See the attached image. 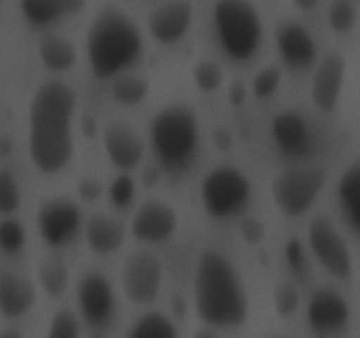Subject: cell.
<instances>
[{"instance_id":"cell-30","label":"cell","mask_w":360,"mask_h":338,"mask_svg":"<svg viewBox=\"0 0 360 338\" xmlns=\"http://www.w3.org/2000/svg\"><path fill=\"white\" fill-rule=\"evenodd\" d=\"M81 327L79 320L70 310H60L53 317L48 330V338H79Z\"/></svg>"},{"instance_id":"cell-16","label":"cell","mask_w":360,"mask_h":338,"mask_svg":"<svg viewBox=\"0 0 360 338\" xmlns=\"http://www.w3.org/2000/svg\"><path fill=\"white\" fill-rule=\"evenodd\" d=\"M276 42L283 60L294 69L308 67L315 60V41L308 28L297 21L281 23L276 30Z\"/></svg>"},{"instance_id":"cell-13","label":"cell","mask_w":360,"mask_h":338,"mask_svg":"<svg viewBox=\"0 0 360 338\" xmlns=\"http://www.w3.org/2000/svg\"><path fill=\"white\" fill-rule=\"evenodd\" d=\"M178 225L176 211L162 201H144L132 218V232L143 242L158 243L167 239Z\"/></svg>"},{"instance_id":"cell-26","label":"cell","mask_w":360,"mask_h":338,"mask_svg":"<svg viewBox=\"0 0 360 338\" xmlns=\"http://www.w3.org/2000/svg\"><path fill=\"white\" fill-rule=\"evenodd\" d=\"M150 84L146 80L137 76H120L112 84V97L120 104H137L146 97Z\"/></svg>"},{"instance_id":"cell-35","label":"cell","mask_w":360,"mask_h":338,"mask_svg":"<svg viewBox=\"0 0 360 338\" xmlns=\"http://www.w3.org/2000/svg\"><path fill=\"white\" fill-rule=\"evenodd\" d=\"M241 236L250 245H257L266 236V225L262 220L255 217H248L241 222Z\"/></svg>"},{"instance_id":"cell-34","label":"cell","mask_w":360,"mask_h":338,"mask_svg":"<svg viewBox=\"0 0 360 338\" xmlns=\"http://www.w3.org/2000/svg\"><path fill=\"white\" fill-rule=\"evenodd\" d=\"M109 196L116 206H127L134 196V182L129 175H120L109 189Z\"/></svg>"},{"instance_id":"cell-32","label":"cell","mask_w":360,"mask_h":338,"mask_svg":"<svg viewBox=\"0 0 360 338\" xmlns=\"http://www.w3.org/2000/svg\"><path fill=\"white\" fill-rule=\"evenodd\" d=\"M25 227L18 220L0 222V246L7 252H16L25 243Z\"/></svg>"},{"instance_id":"cell-14","label":"cell","mask_w":360,"mask_h":338,"mask_svg":"<svg viewBox=\"0 0 360 338\" xmlns=\"http://www.w3.org/2000/svg\"><path fill=\"white\" fill-rule=\"evenodd\" d=\"M104 148L112 164L120 169H132L143 161L144 141L129 125L112 122L104 129Z\"/></svg>"},{"instance_id":"cell-9","label":"cell","mask_w":360,"mask_h":338,"mask_svg":"<svg viewBox=\"0 0 360 338\" xmlns=\"http://www.w3.org/2000/svg\"><path fill=\"white\" fill-rule=\"evenodd\" d=\"M162 284V263L151 252H134L123 264V292L132 303H150Z\"/></svg>"},{"instance_id":"cell-8","label":"cell","mask_w":360,"mask_h":338,"mask_svg":"<svg viewBox=\"0 0 360 338\" xmlns=\"http://www.w3.org/2000/svg\"><path fill=\"white\" fill-rule=\"evenodd\" d=\"M309 245L327 273L336 278L350 277L354 268L350 249L329 217L319 215L313 218L309 224Z\"/></svg>"},{"instance_id":"cell-5","label":"cell","mask_w":360,"mask_h":338,"mask_svg":"<svg viewBox=\"0 0 360 338\" xmlns=\"http://www.w3.org/2000/svg\"><path fill=\"white\" fill-rule=\"evenodd\" d=\"M213 14L225 53L236 60L250 58L262 37V21L257 7L241 0H221L214 4Z\"/></svg>"},{"instance_id":"cell-17","label":"cell","mask_w":360,"mask_h":338,"mask_svg":"<svg viewBox=\"0 0 360 338\" xmlns=\"http://www.w3.org/2000/svg\"><path fill=\"white\" fill-rule=\"evenodd\" d=\"M192 21V7L186 2L162 4L148 18L150 34L160 42H174L183 37Z\"/></svg>"},{"instance_id":"cell-33","label":"cell","mask_w":360,"mask_h":338,"mask_svg":"<svg viewBox=\"0 0 360 338\" xmlns=\"http://www.w3.org/2000/svg\"><path fill=\"white\" fill-rule=\"evenodd\" d=\"M299 292L294 285L283 284L274 292V308L281 317H288L297 310Z\"/></svg>"},{"instance_id":"cell-20","label":"cell","mask_w":360,"mask_h":338,"mask_svg":"<svg viewBox=\"0 0 360 338\" xmlns=\"http://www.w3.org/2000/svg\"><path fill=\"white\" fill-rule=\"evenodd\" d=\"M125 227L108 215H94L86 222V243L94 252L111 254L123 245Z\"/></svg>"},{"instance_id":"cell-15","label":"cell","mask_w":360,"mask_h":338,"mask_svg":"<svg viewBox=\"0 0 360 338\" xmlns=\"http://www.w3.org/2000/svg\"><path fill=\"white\" fill-rule=\"evenodd\" d=\"M77 301L84 317L94 324L109 320L115 306L111 285L101 273H86L77 284Z\"/></svg>"},{"instance_id":"cell-19","label":"cell","mask_w":360,"mask_h":338,"mask_svg":"<svg viewBox=\"0 0 360 338\" xmlns=\"http://www.w3.org/2000/svg\"><path fill=\"white\" fill-rule=\"evenodd\" d=\"M273 137L281 150L292 155L304 154L309 144V129L299 113L283 111L273 118Z\"/></svg>"},{"instance_id":"cell-2","label":"cell","mask_w":360,"mask_h":338,"mask_svg":"<svg viewBox=\"0 0 360 338\" xmlns=\"http://www.w3.org/2000/svg\"><path fill=\"white\" fill-rule=\"evenodd\" d=\"M195 310L214 326H239L248 315V298L234 264L218 250H204L197 261Z\"/></svg>"},{"instance_id":"cell-41","label":"cell","mask_w":360,"mask_h":338,"mask_svg":"<svg viewBox=\"0 0 360 338\" xmlns=\"http://www.w3.org/2000/svg\"><path fill=\"white\" fill-rule=\"evenodd\" d=\"M83 130H84V134H86V136H94L95 134V130H97V123H95V120L94 118H84L83 120Z\"/></svg>"},{"instance_id":"cell-45","label":"cell","mask_w":360,"mask_h":338,"mask_svg":"<svg viewBox=\"0 0 360 338\" xmlns=\"http://www.w3.org/2000/svg\"><path fill=\"white\" fill-rule=\"evenodd\" d=\"M91 338H104V337H101V334H95V337H91Z\"/></svg>"},{"instance_id":"cell-21","label":"cell","mask_w":360,"mask_h":338,"mask_svg":"<svg viewBox=\"0 0 360 338\" xmlns=\"http://www.w3.org/2000/svg\"><path fill=\"white\" fill-rule=\"evenodd\" d=\"M42 63L51 70H67L76 63L77 51L72 42L60 35L46 37L39 46Z\"/></svg>"},{"instance_id":"cell-3","label":"cell","mask_w":360,"mask_h":338,"mask_svg":"<svg viewBox=\"0 0 360 338\" xmlns=\"http://www.w3.org/2000/svg\"><path fill=\"white\" fill-rule=\"evenodd\" d=\"M139 27L118 7H102L91 20L86 53L97 77H109L134 62L141 51Z\"/></svg>"},{"instance_id":"cell-25","label":"cell","mask_w":360,"mask_h":338,"mask_svg":"<svg viewBox=\"0 0 360 338\" xmlns=\"http://www.w3.org/2000/svg\"><path fill=\"white\" fill-rule=\"evenodd\" d=\"M37 277L49 296H60L69 284V270L62 259H48L39 264Z\"/></svg>"},{"instance_id":"cell-6","label":"cell","mask_w":360,"mask_h":338,"mask_svg":"<svg viewBox=\"0 0 360 338\" xmlns=\"http://www.w3.org/2000/svg\"><path fill=\"white\" fill-rule=\"evenodd\" d=\"M327 182V173L319 168H292L280 173L271 183V196L288 217H299L313 206Z\"/></svg>"},{"instance_id":"cell-44","label":"cell","mask_w":360,"mask_h":338,"mask_svg":"<svg viewBox=\"0 0 360 338\" xmlns=\"http://www.w3.org/2000/svg\"><path fill=\"white\" fill-rule=\"evenodd\" d=\"M193 338H218V337L213 333V331H210V330H200L199 333H197Z\"/></svg>"},{"instance_id":"cell-36","label":"cell","mask_w":360,"mask_h":338,"mask_svg":"<svg viewBox=\"0 0 360 338\" xmlns=\"http://www.w3.org/2000/svg\"><path fill=\"white\" fill-rule=\"evenodd\" d=\"M77 194L84 201H95L102 194V183L95 178H83L77 182Z\"/></svg>"},{"instance_id":"cell-10","label":"cell","mask_w":360,"mask_h":338,"mask_svg":"<svg viewBox=\"0 0 360 338\" xmlns=\"http://www.w3.org/2000/svg\"><path fill=\"white\" fill-rule=\"evenodd\" d=\"M350 319L347 299L333 287H320L308 303V320L316 334H334L343 330Z\"/></svg>"},{"instance_id":"cell-1","label":"cell","mask_w":360,"mask_h":338,"mask_svg":"<svg viewBox=\"0 0 360 338\" xmlns=\"http://www.w3.org/2000/svg\"><path fill=\"white\" fill-rule=\"evenodd\" d=\"M77 95L62 80L46 81L30 102V158L42 173H56L72 157V122Z\"/></svg>"},{"instance_id":"cell-27","label":"cell","mask_w":360,"mask_h":338,"mask_svg":"<svg viewBox=\"0 0 360 338\" xmlns=\"http://www.w3.org/2000/svg\"><path fill=\"white\" fill-rule=\"evenodd\" d=\"M193 80L202 92H213L224 83V70L213 60H202L193 69Z\"/></svg>"},{"instance_id":"cell-11","label":"cell","mask_w":360,"mask_h":338,"mask_svg":"<svg viewBox=\"0 0 360 338\" xmlns=\"http://www.w3.org/2000/svg\"><path fill=\"white\" fill-rule=\"evenodd\" d=\"M79 208L69 199H48L37 211L41 234L49 245H62L79 225Z\"/></svg>"},{"instance_id":"cell-37","label":"cell","mask_w":360,"mask_h":338,"mask_svg":"<svg viewBox=\"0 0 360 338\" xmlns=\"http://www.w3.org/2000/svg\"><path fill=\"white\" fill-rule=\"evenodd\" d=\"M285 254H287V261L295 271H299L304 264V252H302V245L297 238H292L285 246Z\"/></svg>"},{"instance_id":"cell-22","label":"cell","mask_w":360,"mask_h":338,"mask_svg":"<svg viewBox=\"0 0 360 338\" xmlns=\"http://www.w3.org/2000/svg\"><path fill=\"white\" fill-rule=\"evenodd\" d=\"M83 7L84 2H72V0H65V2L30 0V2L21 4V11H23L25 18L37 25H44L49 23V21L58 20L63 14H74L76 11L83 9Z\"/></svg>"},{"instance_id":"cell-31","label":"cell","mask_w":360,"mask_h":338,"mask_svg":"<svg viewBox=\"0 0 360 338\" xmlns=\"http://www.w3.org/2000/svg\"><path fill=\"white\" fill-rule=\"evenodd\" d=\"M280 81H281L280 67L276 65L264 67V69H260L259 73L255 74V77H253V83H252L253 94L260 99L269 97V95L280 87Z\"/></svg>"},{"instance_id":"cell-12","label":"cell","mask_w":360,"mask_h":338,"mask_svg":"<svg viewBox=\"0 0 360 338\" xmlns=\"http://www.w3.org/2000/svg\"><path fill=\"white\" fill-rule=\"evenodd\" d=\"M345 69L347 62L338 49H330L322 56L311 84V97L316 108L326 113L336 108L343 87Z\"/></svg>"},{"instance_id":"cell-18","label":"cell","mask_w":360,"mask_h":338,"mask_svg":"<svg viewBox=\"0 0 360 338\" xmlns=\"http://www.w3.org/2000/svg\"><path fill=\"white\" fill-rule=\"evenodd\" d=\"M35 289L30 280L14 271L0 268V312L6 317H20L35 303Z\"/></svg>"},{"instance_id":"cell-38","label":"cell","mask_w":360,"mask_h":338,"mask_svg":"<svg viewBox=\"0 0 360 338\" xmlns=\"http://www.w3.org/2000/svg\"><path fill=\"white\" fill-rule=\"evenodd\" d=\"M213 141L217 144V148H220V150H229L232 146L231 130L225 129V127H217L213 130Z\"/></svg>"},{"instance_id":"cell-28","label":"cell","mask_w":360,"mask_h":338,"mask_svg":"<svg viewBox=\"0 0 360 338\" xmlns=\"http://www.w3.org/2000/svg\"><path fill=\"white\" fill-rule=\"evenodd\" d=\"M21 204V192L16 178L7 169H0V211L11 213Z\"/></svg>"},{"instance_id":"cell-24","label":"cell","mask_w":360,"mask_h":338,"mask_svg":"<svg viewBox=\"0 0 360 338\" xmlns=\"http://www.w3.org/2000/svg\"><path fill=\"white\" fill-rule=\"evenodd\" d=\"M127 338H178V330L165 315L150 312L134 323Z\"/></svg>"},{"instance_id":"cell-4","label":"cell","mask_w":360,"mask_h":338,"mask_svg":"<svg viewBox=\"0 0 360 338\" xmlns=\"http://www.w3.org/2000/svg\"><path fill=\"white\" fill-rule=\"evenodd\" d=\"M151 139L165 165H183L193 155L199 139L195 111L185 104H172L162 109L151 123Z\"/></svg>"},{"instance_id":"cell-43","label":"cell","mask_w":360,"mask_h":338,"mask_svg":"<svg viewBox=\"0 0 360 338\" xmlns=\"http://www.w3.org/2000/svg\"><path fill=\"white\" fill-rule=\"evenodd\" d=\"M0 338H23V334L16 330H4L0 331Z\"/></svg>"},{"instance_id":"cell-29","label":"cell","mask_w":360,"mask_h":338,"mask_svg":"<svg viewBox=\"0 0 360 338\" xmlns=\"http://www.w3.org/2000/svg\"><path fill=\"white\" fill-rule=\"evenodd\" d=\"M355 18H357V7L350 0H340V2H334L329 7V14H327V20L333 30L336 32H347L350 30L352 25L355 23Z\"/></svg>"},{"instance_id":"cell-40","label":"cell","mask_w":360,"mask_h":338,"mask_svg":"<svg viewBox=\"0 0 360 338\" xmlns=\"http://www.w3.org/2000/svg\"><path fill=\"white\" fill-rule=\"evenodd\" d=\"M143 180H144V185H148V187L155 185V183H157V180H158V173H157V169L148 168L146 171H144Z\"/></svg>"},{"instance_id":"cell-39","label":"cell","mask_w":360,"mask_h":338,"mask_svg":"<svg viewBox=\"0 0 360 338\" xmlns=\"http://www.w3.org/2000/svg\"><path fill=\"white\" fill-rule=\"evenodd\" d=\"M246 99V87L243 81H234V83L231 84V88H229V102H231L232 106H239L243 104Z\"/></svg>"},{"instance_id":"cell-42","label":"cell","mask_w":360,"mask_h":338,"mask_svg":"<svg viewBox=\"0 0 360 338\" xmlns=\"http://www.w3.org/2000/svg\"><path fill=\"white\" fill-rule=\"evenodd\" d=\"M13 148V141H11L9 136L0 137V155H7Z\"/></svg>"},{"instance_id":"cell-23","label":"cell","mask_w":360,"mask_h":338,"mask_svg":"<svg viewBox=\"0 0 360 338\" xmlns=\"http://www.w3.org/2000/svg\"><path fill=\"white\" fill-rule=\"evenodd\" d=\"M340 197L345 211L350 217L354 227L360 225V165L354 162L345 169L340 180Z\"/></svg>"},{"instance_id":"cell-7","label":"cell","mask_w":360,"mask_h":338,"mask_svg":"<svg viewBox=\"0 0 360 338\" xmlns=\"http://www.w3.org/2000/svg\"><path fill=\"white\" fill-rule=\"evenodd\" d=\"M200 197L206 211L225 218L238 213L250 197V182L239 169L224 165L211 171L200 185Z\"/></svg>"}]
</instances>
